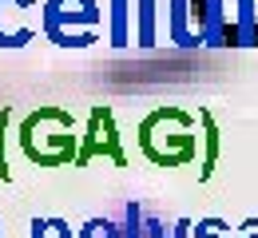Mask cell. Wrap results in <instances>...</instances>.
<instances>
[{
  "label": "cell",
  "mask_w": 258,
  "mask_h": 238,
  "mask_svg": "<svg viewBox=\"0 0 258 238\" xmlns=\"http://www.w3.org/2000/svg\"><path fill=\"white\" fill-rule=\"evenodd\" d=\"M24 147H28V155L40 159V163H60L72 155V147H76V135H72V127L68 131H44V123H40V115H32L28 123H24Z\"/></svg>",
  "instance_id": "cell-1"
}]
</instances>
